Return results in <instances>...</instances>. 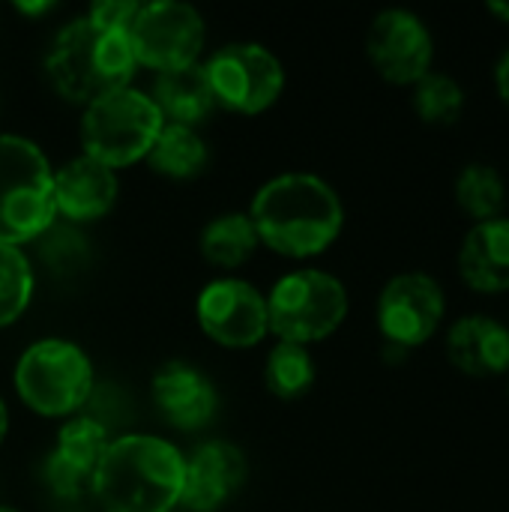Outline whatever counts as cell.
<instances>
[{
  "label": "cell",
  "mask_w": 509,
  "mask_h": 512,
  "mask_svg": "<svg viewBox=\"0 0 509 512\" xmlns=\"http://www.w3.org/2000/svg\"><path fill=\"white\" fill-rule=\"evenodd\" d=\"M249 219L267 249L285 258H315L339 240L345 207L318 174L288 171L255 192Z\"/></svg>",
  "instance_id": "1"
},
{
  "label": "cell",
  "mask_w": 509,
  "mask_h": 512,
  "mask_svg": "<svg viewBox=\"0 0 509 512\" xmlns=\"http://www.w3.org/2000/svg\"><path fill=\"white\" fill-rule=\"evenodd\" d=\"M186 456L156 435L114 438L96 465L90 495L102 512H171L183 495Z\"/></svg>",
  "instance_id": "2"
},
{
  "label": "cell",
  "mask_w": 509,
  "mask_h": 512,
  "mask_svg": "<svg viewBox=\"0 0 509 512\" xmlns=\"http://www.w3.org/2000/svg\"><path fill=\"white\" fill-rule=\"evenodd\" d=\"M129 33L84 18L63 24L48 48L45 69L54 90L75 105H90L114 90L129 87L135 75Z\"/></svg>",
  "instance_id": "3"
},
{
  "label": "cell",
  "mask_w": 509,
  "mask_h": 512,
  "mask_svg": "<svg viewBox=\"0 0 509 512\" xmlns=\"http://www.w3.org/2000/svg\"><path fill=\"white\" fill-rule=\"evenodd\" d=\"M54 171L21 135H0V246L39 240L54 225Z\"/></svg>",
  "instance_id": "4"
},
{
  "label": "cell",
  "mask_w": 509,
  "mask_h": 512,
  "mask_svg": "<svg viewBox=\"0 0 509 512\" xmlns=\"http://www.w3.org/2000/svg\"><path fill=\"white\" fill-rule=\"evenodd\" d=\"M165 126L156 102L135 90L132 84L114 90L84 108L81 117V144L84 156L96 159L105 168H129L147 159Z\"/></svg>",
  "instance_id": "5"
},
{
  "label": "cell",
  "mask_w": 509,
  "mask_h": 512,
  "mask_svg": "<svg viewBox=\"0 0 509 512\" xmlns=\"http://www.w3.org/2000/svg\"><path fill=\"white\" fill-rule=\"evenodd\" d=\"M18 399L39 417H75L93 393L90 357L66 339H39L15 363Z\"/></svg>",
  "instance_id": "6"
},
{
  "label": "cell",
  "mask_w": 509,
  "mask_h": 512,
  "mask_svg": "<svg viewBox=\"0 0 509 512\" xmlns=\"http://www.w3.org/2000/svg\"><path fill=\"white\" fill-rule=\"evenodd\" d=\"M348 318L345 285L324 270L303 267L285 273L267 297V327L279 342L315 345L333 336Z\"/></svg>",
  "instance_id": "7"
},
{
  "label": "cell",
  "mask_w": 509,
  "mask_h": 512,
  "mask_svg": "<svg viewBox=\"0 0 509 512\" xmlns=\"http://www.w3.org/2000/svg\"><path fill=\"white\" fill-rule=\"evenodd\" d=\"M216 105L237 114L267 111L285 87L279 57L258 42H228L204 63Z\"/></svg>",
  "instance_id": "8"
},
{
  "label": "cell",
  "mask_w": 509,
  "mask_h": 512,
  "mask_svg": "<svg viewBox=\"0 0 509 512\" xmlns=\"http://www.w3.org/2000/svg\"><path fill=\"white\" fill-rule=\"evenodd\" d=\"M207 27L195 6L177 0L141 3L129 27V45L138 66L171 72L198 63Z\"/></svg>",
  "instance_id": "9"
},
{
  "label": "cell",
  "mask_w": 509,
  "mask_h": 512,
  "mask_svg": "<svg viewBox=\"0 0 509 512\" xmlns=\"http://www.w3.org/2000/svg\"><path fill=\"white\" fill-rule=\"evenodd\" d=\"M375 318L387 345L414 351L426 345L447 318L444 288L429 273H399L381 288Z\"/></svg>",
  "instance_id": "10"
},
{
  "label": "cell",
  "mask_w": 509,
  "mask_h": 512,
  "mask_svg": "<svg viewBox=\"0 0 509 512\" xmlns=\"http://www.w3.org/2000/svg\"><path fill=\"white\" fill-rule=\"evenodd\" d=\"M366 54L378 75L399 87H414L435 63L429 24L411 9H381L366 33Z\"/></svg>",
  "instance_id": "11"
},
{
  "label": "cell",
  "mask_w": 509,
  "mask_h": 512,
  "mask_svg": "<svg viewBox=\"0 0 509 512\" xmlns=\"http://www.w3.org/2000/svg\"><path fill=\"white\" fill-rule=\"evenodd\" d=\"M195 315L207 339L225 348H252L270 333L267 297L243 279H213L204 285Z\"/></svg>",
  "instance_id": "12"
},
{
  "label": "cell",
  "mask_w": 509,
  "mask_h": 512,
  "mask_svg": "<svg viewBox=\"0 0 509 512\" xmlns=\"http://www.w3.org/2000/svg\"><path fill=\"white\" fill-rule=\"evenodd\" d=\"M246 483V456L231 441H204L186 456L180 504L189 512L222 510Z\"/></svg>",
  "instance_id": "13"
},
{
  "label": "cell",
  "mask_w": 509,
  "mask_h": 512,
  "mask_svg": "<svg viewBox=\"0 0 509 512\" xmlns=\"http://www.w3.org/2000/svg\"><path fill=\"white\" fill-rule=\"evenodd\" d=\"M153 402H156L162 420L183 432L210 426L216 417V408H219V396H216V387L210 384V378L183 360H171L156 372Z\"/></svg>",
  "instance_id": "14"
},
{
  "label": "cell",
  "mask_w": 509,
  "mask_h": 512,
  "mask_svg": "<svg viewBox=\"0 0 509 512\" xmlns=\"http://www.w3.org/2000/svg\"><path fill=\"white\" fill-rule=\"evenodd\" d=\"M117 201V174L90 156H75L54 171V210L69 222L102 219Z\"/></svg>",
  "instance_id": "15"
},
{
  "label": "cell",
  "mask_w": 509,
  "mask_h": 512,
  "mask_svg": "<svg viewBox=\"0 0 509 512\" xmlns=\"http://www.w3.org/2000/svg\"><path fill=\"white\" fill-rule=\"evenodd\" d=\"M450 363L471 378L509 372V327L492 315H462L447 330Z\"/></svg>",
  "instance_id": "16"
},
{
  "label": "cell",
  "mask_w": 509,
  "mask_h": 512,
  "mask_svg": "<svg viewBox=\"0 0 509 512\" xmlns=\"http://www.w3.org/2000/svg\"><path fill=\"white\" fill-rule=\"evenodd\" d=\"M459 276L462 282L486 297L509 291V219L498 216L489 222H474L459 246Z\"/></svg>",
  "instance_id": "17"
},
{
  "label": "cell",
  "mask_w": 509,
  "mask_h": 512,
  "mask_svg": "<svg viewBox=\"0 0 509 512\" xmlns=\"http://www.w3.org/2000/svg\"><path fill=\"white\" fill-rule=\"evenodd\" d=\"M150 99L162 111L165 123H180V126H192V129L201 120H207L210 111L216 108V99H213V90H210V81H207V72L201 63L159 72Z\"/></svg>",
  "instance_id": "18"
},
{
  "label": "cell",
  "mask_w": 509,
  "mask_h": 512,
  "mask_svg": "<svg viewBox=\"0 0 509 512\" xmlns=\"http://www.w3.org/2000/svg\"><path fill=\"white\" fill-rule=\"evenodd\" d=\"M207 144L192 126L165 123L156 144L147 153V162L156 174L171 180H186L204 171L207 165Z\"/></svg>",
  "instance_id": "19"
},
{
  "label": "cell",
  "mask_w": 509,
  "mask_h": 512,
  "mask_svg": "<svg viewBox=\"0 0 509 512\" xmlns=\"http://www.w3.org/2000/svg\"><path fill=\"white\" fill-rule=\"evenodd\" d=\"M258 234L249 213H222L201 234V255L222 270L246 264L258 249Z\"/></svg>",
  "instance_id": "20"
},
{
  "label": "cell",
  "mask_w": 509,
  "mask_h": 512,
  "mask_svg": "<svg viewBox=\"0 0 509 512\" xmlns=\"http://www.w3.org/2000/svg\"><path fill=\"white\" fill-rule=\"evenodd\" d=\"M456 204L474 222H489L504 216L507 183L501 171L489 162H468L456 177Z\"/></svg>",
  "instance_id": "21"
},
{
  "label": "cell",
  "mask_w": 509,
  "mask_h": 512,
  "mask_svg": "<svg viewBox=\"0 0 509 512\" xmlns=\"http://www.w3.org/2000/svg\"><path fill=\"white\" fill-rule=\"evenodd\" d=\"M108 444H111L108 429H105L99 420H93V417H87V414H75V417H69V420L60 426L57 447H54L51 456H54L57 462H63V465H69V468H75L78 474H84V477L93 480L96 465H99V459L105 456Z\"/></svg>",
  "instance_id": "22"
},
{
  "label": "cell",
  "mask_w": 509,
  "mask_h": 512,
  "mask_svg": "<svg viewBox=\"0 0 509 512\" xmlns=\"http://www.w3.org/2000/svg\"><path fill=\"white\" fill-rule=\"evenodd\" d=\"M315 360L306 345L294 342H276L267 354L264 366V384L273 396L291 402L306 396L315 387Z\"/></svg>",
  "instance_id": "23"
},
{
  "label": "cell",
  "mask_w": 509,
  "mask_h": 512,
  "mask_svg": "<svg viewBox=\"0 0 509 512\" xmlns=\"http://www.w3.org/2000/svg\"><path fill=\"white\" fill-rule=\"evenodd\" d=\"M411 105L429 126H453L465 114V87L450 72H429L414 84Z\"/></svg>",
  "instance_id": "24"
},
{
  "label": "cell",
  "mask_w": 509,
  "mask_h": 512,
  "mask_svg": "<svg viewBox=\"0 0 509 512\" xmlns=\"http://www.w3.org/2000/svg\"><path fill=\"white\" fill-rule=\"evenodd\" d=\"M33 300V267L15 246H0V327L18 321Z\"/></svg>",
  "instance_id": "25"
},
{
  "label": "cell",
  "mask_w": 509,
  "mask_h": 512,
  "mask_svg": "<svg viewBox=\"0 0 509 512\" xmlns=\"http://www.w3.org/2000/svg\"><path fill=\"white\" fill-rule=\"evenodd\" d=\"M39 240H45V243H42V255H45L51 264H75V261L84 258V246H81V237H78V234L54 231V225H51Z\"/></svg>",
  "instance_id": "26"
},
{
  "label": "cell",
  "mask_w": 509,
  "mask_h": 512,
  "mask_svg": "<svg viewBox=\"0 0 509 512\" xmlns=\"http://www.w3.org/2000/svg\"><path fill=\"white\" fill-rule=\"evenodd\" d=\"M141 3L135 0H99L90 6L87 18L96 21V24H105V27H117V30H126L132 27V18L138 15Z\"/></svg>",
  "instance_id": "27"
},
{
  "label": "cell",
  "mask_w": 509,
  "mask_h": 512,
  "mask_svg": "<svg viewBox=\"0 0 509 512\" xmlns=\"http://www.w3.org/2000/svg\"><path fill=\"white\" fill-rule=\"evenodd\" d=\"M495 87H498V96L504 99V105L509 108V48L495 63Z\"/></svg>",
  "instance_id": "28"
},
{
  "label": "cell",
  "mask_w": 509,
  "mask_h": 512,
  "mask_svg": "<svg viewBox=\"0 0 509 512\" xmlns=\"http://www.w3.org/2000/svg\"><path fill=\"white\" fill-rule=\"evenodd\" d=\"M486 9H489V15H495L498 21L509 24V0H492V3H486Z\"/></svg>",
  "instance_id": "29"
},
{
  "label": "cell",
  "mask_w": 509,
  "mask_h": 512,
  "mask_svg": "<svg viewBox=\"0 0 509 512\" xmlns=\"http://www.w3.org/2000/svg\"><path fill=\"white\" fill-rule=\"evenodd\" d=\"M15 9L24 12V15H42V12H51L54 3H18Z\"/></svg>",
  "instance_id": "30"
},
{
  "label": "cell",
  "mask_w": 509,
  "mask_h": 512,
  "mask_svg": "<svg viewBox=\"0 0 509 512\" xmlns=\"http://www.w3.org/2000/svg\"><path fill=\"white\" fill-rule=\"evenodd\" d=\"M6 429H9V411H6V402L0 399V444L6 438Z\"/></svg>",
  "instance_id": "31"
},
{
  "label": "cell",
  "mask_w": 509,
  "mask_h": 512,
  "mask_svg": "<svg viewBox=\"0 0 509 512\" xmlns=\"http://www.w3.org/2000/svg\"><path fill=\"white\" fill-rule=\"evenodd\" d=\"M0 512H18V510H12V507H3V504H0Z\"/></svg>",
  "instance_id": "32"
},
{
  "label": "cell",
  "mask_w": 509,
  "mask_h": 512,
  "mask_svg": "<svg viewBox=\"0 0 509 512\" xmlns=\"http://www.w3.org/2000/svg\"><path fill=\"white\" fill-rule=\"evenodd\" d=\"M507 396H509V384H507Z\"/></svg>",
  "instance_id": "33"
}]
</instances>
